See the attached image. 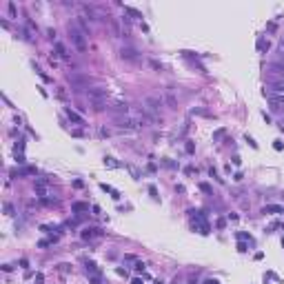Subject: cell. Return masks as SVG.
Masks as SVG:
<instances>
[{"label":"cell","mask_w":284,"mask_h":284,"mask_svg":"<svg viewBox=\"0 0 284 284\" xmlns=\"http://www.w3.org/2000/svg\"><path fill=\"white\" fill-rule=\"evenodd\" d=\"M147 122H149V118L142 111H138V113L129 111V113H124V116L116 118V127L122 129V131H136V129H140V127H144Z\"/></svg>","instance_id":"6da1fadb"},{"label":"cell","mask_w":284,"mask_h":284,"mask_svg":"<svg viewBox=\"0 0 284 284\" xmlns=\"http://www.w3.org/2000/svg\"><path fill=\"white\" fill-rule=\"evenodd\" d=\"M160 106H162V100L158 96H147L144 100H142V106H140V111L144 113V116L149 120H153V122H158L160 118Z\"/></svg>","instance_id":"7a4b0ae2"},{"label":"cell","mask_w":284,"mask_h":284,"mask_svg":"<svg viewBox=\"0 0 284 284\" xmlns=\"http://www.w3.org/2000/svg\"><path fill=\"white\" fill-rule=\"evenodd\" d=\"M87 98H89V102H91V106H93L96 111H102L104 106H106V100H109V89H104V87L89 89L87 91Z\"/></svg>","instance_id":"3957f363"},{"label":"cell","mask_w":284,"mask_h":284,"mask_svg":"<svg viewBox=\"0 0 284 284\" xmlns=\"http://www.w3.org/2000/svg\"><path fill=\"white\" fill-rule=\"evenodd\" d=\"M67 31H69V40H71V45H73L78 51H87V33H84V31H82L76 22H71V25L67 27Z\"/></svg>","instance_id":"277c9868"},{"label":"cell","mask_w":284,"mask_h":284,"mask_svg":"<svg viewBox=\"0 0 284 284\" xmlns=\"http://www.w3.org/2000/svg\"><path fill=\"white\" fill-rule=\"evenodd\" d=\"M120 58L127 60V62H138L140 56H138V51L133 47H122V49H120Z\"/></svg>","instance_id":"5b68a950"},{"label":"cell","mask_w":284,"mask_h":284,"mask_svg":"<svg viewBox=\"0 0 284 284\" xmlns=\"http://www.w3.org/2000/svg\"><path fill=\"white\" fill-rule=\"evenodd\" d=\"M164 100H167V104H169V109H178V98H175V93H173V89H167V91H164Z\"/></svg>","instance_id":"8992f818"},{"label":"cell","mask_w":284,"mask_h":284,"mask_svg":"<svg viewBox=\"0 0 284 284\" xmlns=\"http://www.w3.org/2000/svg\"><path fill=\"white\" fill-rule=\"evenodd\" d=\"M269 91H284V76L278 78V80H273L271 87H269Z\"/></svg>","instance_id":"52a82bcc"},{"label":"cell","mask_w":284,"mask_h":284,"mask_svg":"<svg viewBox=\"0 0 284 284\" xmlns=\"http://www.w3.org/2000/svg\"><path fill=\"white\" fill-rule=\"evenodd\" d=\"M67 118L71 120V122H76V124H84V120H82L80 116H78V113H73L71 109H67Z\"/></svg>","instance_id":"ba28073f"},{"label":"cell","mask_w":284,"mask_h":284,"mask_svg":"<svg viewBox=\"0 0 284 284\" xmlns=\"http://www.w3.org/2000/svg\"><path fill=\"white\" fill-rule=\"evenodd\" d=\"M284 209L278 207V204H269V207H264V213H282Z\"/></svg>","instance_id":"9c48e42d"},{"label":"cell","mask_w":284,"mask_h":284,"mask_svg":"<svg viewBox=\"0 0 284 284\" xmlns=\"http://www.w3.org/2000/svg\"><path fill=\"white\" fill-rule=\"evenodd\" d=\"M96 235H100V231H98V229H87V231L82 233V238H84V240H89V238H96Z\"/></svg>","instance_id":"30bf717a"},{"label":"cell","mask_w":284,"mask_h":284,"mask_svg":"<svg viewBox=\"0 0 284 284\" xmlns=\"http://www.w3.org/2000/svg\"><path fill=\"white\" fill-rule=\"evenodd\" d=\"M91 284H102V278H100V273H93V275H91Z\"/></svg>","instance_id":"8fae6325"},{"label":"cell","mask_w":284,"mask_h":284,"mask_svg":"<svg viewBox=\"0 0 284 284\" xmlns=\"http://www.w3.org/2000/svg\"><path fill=\"white\" fill-rule=\"evenodd\" d=\"M89 207H87V204H82V202H76L73 204V211H87Z\"/></svg>","instance_id":"7c38bea8"},{"label":"cell","mask_w":284,"mask_h":284,"mask_svg":"<svg viewBox=\"0 0 284 284\" xmlns=\"http://www.w3.org/2000/svg\"><path fill=\"white\" fill-rule=\"evenodd\" d=\"M258 49L260 51H264V49H269V40L264 42V40H258Z\"/></svg>","instance_id":"4fadbf2b"},{"label":"cell","mask_w":284,"mask_h":284,"mask_svg":"<svg viewBox=\"0 0 284 284\" xmlns=\"http://www.w3.org/2000/svg\"><path fill=\"white\" fill-rule=\"evenodd\" d=\"M104 164H106V167H118V162L113 160V158H104Z\"/></svg>","instance_id":"5bb4252c"},{"label":"cell","mask_w":284,"mask_h":284,"mask_svg":"<svg viewBox=\"0 0 284 284\" xmlns=\"http://www.w3.org/2000/svg\"><path fill=\"white\" fill-rule=\"evenodd\" d=\"M200 189L204 191V193H211V187H209V184H207V182H202V184H200Z\"/></svg>","instance_id":"9a60e30c"},{"label":"cell","mask_w":284,"mask_h":284,"mask_svg":"<svg viewBox=\"0 0 284 284\" xmlns=\"http://www.w3.org/2000/svg\"><path fill=\"white\" fill-rule=\"evenodd\" d=\"M149 193H151L153 198H158V191H155V187H149Z\"/></svg>","instance_id":"2e32d148"},{"label":"cell","mask_w":284,"mask_h":284,"mask_svg":"<svg viewBox=\"0 0 284 284\" xmlns=\"http://www.w3.org/2000/svg\"><path fill=\"white\" fill-rule=\"evenodd\" d=\"M207 284H218V282L215 280H207Z\"/></svg>","instance_id":"e0dca14e"},{"label":"cell","mask_w":284,"mask_h":284,"mask_svg":"<svg viewBox=\"0 0 284 284\" xmlns=\"http://www.w3.org/2000/svg\"><path fill=\"white\" fill-rule=\"evenodd\" d=\"M133 284H142V282H140V280H133Z\"/></svg>","instance_id":"ac0fdd59"},{"label":"cell","mask_w":284,"mask_h":284,"mask_svg":"<svg viewBox=\"0 0 284 284\" xmlns=\"http://www.w3.org/2000/svg\"><path fill=\"white\" fill-rule=\"evenodd\" d=\"M282 51H284V40H282Z\"/></svg>","instance_id":"d6986e66"}]
</instances>
